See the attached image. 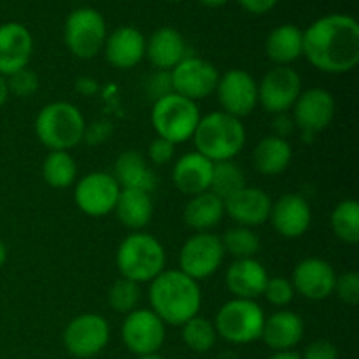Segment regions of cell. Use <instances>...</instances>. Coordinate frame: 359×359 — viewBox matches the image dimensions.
<instances>
[{
	"mask_svg": "<svg viewBox=\"0 0 359 359\" xmlns=\"http://www.w3.org/2000/svg\"><path fill=\"white\" fill-rule=\"evenodd\" d=\"M304 56L325 74H346L359 63V25L349 14H326L304 30Z\"/></svg>",
	"mask_w": 359,
	"mask_h": 359,
	"instance_id": "cell-1",
	"label": "cell"
},
{
	"mask_svg": "<svg viewBox=\"0 0 359 359\" xmlns=\"http://www.w3.org/2000/svg\"><path fill=\"white\" fill-rule=\"evenodd\" d=\"M151 311L172 326H182L198 316L202 307V291L196 280L181 270H163L149 286Z\"/></svg>",
	"mask_w": 359,
	"mask_h": 359,
	"instance_id": "cell-2",
	"label": "cell"
},
{
	"mask_svg": "<svg viewBox=\"0 0 359 359\" xmlns=\"http://www.w3.org/2000/svg\"><path fill=\"white\" fill-rule=\"evenodd\" d=\"M191 139L196 153L212 163L228 161L233 160L244 149L245 128L242 119L223 111H214L200 118Z\"/></svg>",
	"mask_w": 359,
	"mask_h": 359,
	"instance_id": "cell-3",
	"label": "cell"
},
{
	"mask_svg": "<svg viewBox=\"0 0 359 359\" xmlns=\"http://www.w3.org/2000/svg\"><path fill=\"white\" fill-rule=\"evenodd\" d=\"M116 265L125 279L135 284L151 283L167 265L163 244L146 231H133L119 244Z\"/></svg>",
	"mask_w": 359,
	"mask_h": 359,
	"instance_id": "cell-4",
	"label": "cell"
},
{
	"mask_svg": "<svg viewBox=\"0 0 359 359\" xmlns=\"http://www.w3.org/2000/svg\"><path fill=\"white\" fill-rule=\"evenodd\" d=\"M86 121L70 102H51L35 118V135L49 151H70L83 142Z\"/></svg>",
	"mask_w": 359,
	"mask_h": 359,
	"instance_id": "cell-5",
	"label": "cell"
},
{
	"mask_svg": "<svg viewBox=\"0 0 359 359\" xmlns=\"http://www.w3.org/2000/svg\"><path fill=\"white\" fill-rule=\"evenodd\" d=\"M200 118L202 116L196 102L174 91L154 100L151 109V123L156 137L170 140L175 146L191 139Z\"/></svg>",
	"mask_w": 359,
	"mask_h": 359,
	"instance_id": "cell-6",
	"label": "cell"
},
{
	"mask_svg": "<svg viewBox=\"0 0 359 359\" xmlns=\"http://www.w3.org/2000/svg\"><path fill=\"white\" fill-rule=\"evenodd\" d=\"M265 312L256 300L231 298L223 304L214 319L217 337L235 346L252 344L262 339Z\"/></svg>",
	"mask_w": 359,
	"mask_h": 359,
	"instance_id": "cell-7",
	"label": "cell"
},
{
	"mask_svg": "<svg viewBox=\"0 0 359 359\" xmlns=\"http://www.w3.org/2000/svg\"><path fill=\"white\" fill-rule=\"evenodd\" d=\"M63 39L74 56L90 60L104 49L107 39V25L104 16L91 7H79L67 16Z\"/></svg>",
	"mask_w": 359,
	"mask_h": 359,
	"instance_id": "cell-8",
	"label": "cell"
},
{
	"mask_svg": "<svg viewBox=\"0 0 359 359\" xmlns=\"http://www.w3.org/2000/svg\"><path fill=\"white\" fill-rule=\"evenodd\" d=\"M224 255L226 252H224L221 237L210 231H200L182 244L181 252H179V265H181L179 270L200 283V280L209 279L219 270Z\"/></svg>",
	"mask_w": 359,
	"mask_h": 359,
	"instance_id": "cell-9",
	"label": "cell"
},
{
	"mask_svg": "<svg viewBox=\"0 0 359 359\" xmlns=\"http://www.w3.org/2000/svg\"><path fill=\"white\" fill-rule=\"evenodd\" d=\"M219 70L200 56L188 55L170 70L172 91L193 102L203 100L216 91Z\"/></svg>",
	"mask_w": 359,
	"mask_h": 359,
	"instance_id": "cell-10",
	"label": "cell"
},
{
	"mask_svg": "<svg viewBox=\"0 0 359 359\" xmlns=\"http://www.w3.org/2000/svg\"><path fill=\"white\" fill-rule=\"evenodd\" d=\"M165 323L151 309H135L126 314L121 325V339L126 349L135 356L156 354L167 337Z\"/></svg>",
	"mask_w": 359,
	"mask_h": 359,
	"instance_id": "cell-11",
	"label": "cell"
},
{
	"mask_svg": "<svg viewBox=\"0 0 359 359\" xmlns=\"http://www.w3.org/2000/svg\"><path fill=\"white\" fill-rule=\"evenodd\" d=\"M111 328L100 314H81L67 325L63 332L65 349L74 358L90 359L107 347Z\"/></svg>",
	"mask_w": 359,
	"mask_h": 359,
	"instance_id": "cell-12",
	"label": "cell"
},
{
	"mask_svg": "<svg viewBox=\"0 0 359 359\" xmlns=\"http://www.w3.org/2000/svg\"><path fill=\"white\" fill-rule=\"evenodd\" d=\"M121 188L107 172H91L76 182L74 202L77 209L91 217H102L114 212Z\"/></svg>",
	"mask_w": 359,
	"mask_h": 359,
	"instance_id": "cell-13",
	"label": "cell"
},
{
	"mask_svg": "<svg viewBox=\"0 0 359 359\" xmlns=\"http://www.w3.org/2000/svg\"><path fill=\"white\" fill-rule=\"evenodd\" d=\"M300 93L302 77L291 67H273L258 83V104L272 116L293 109Z\"/></svg>",
	"mask_w": 359,
	"mask_h": 359,
	"instance_id": "cell-14",
	"label": "cell"
},
{
	"mask_svg": "<svg viewBox=\"0 0 359 359\" xmlns=\"http://www.w3.org/2000/svg\"><path fill=\"white\" fill-rule=\"evenodd\" d=\"M214 93L217 95L223 112L238 119L251 114L258 105V83L242 69L221 74Z\"/></svg>",
	"mask_w": 359,
	"mask_h": 359,
	"instance_id": "cell-15",
	"label": "cell"
},
{
	"mask_svg": "<svg viewBox=\"0 0 359 359\" xmlns=\"http://www.w3.org/2000/svg\"><path fill=\"white\" fill-rule=\"evenodd\" d=\"M335 98L325 88H311L302 91L293 105V121L302 133L312 137L328 128L335 118Z\"/></svg>",
	"mask_w": 359,
	"mask_h": 359,
	"instance_id": "cell-16",
	"label": "cell"
},
{
	"mask_svg": "<svg viewBox=\"0 0 359 359\" xmlns=\"http://www.w3.org/2000/svg\"><path fill=\"white\" fill-rule=\"evenodd\" d=\"M337 273L333 266L323 258H305L294 266L291 284L294 293L311 302L326 300L333 294Z\"/></svg>",
	"mask_w": 359,
	"mask_h": 359,
	"instance_id": "cell-17",
	"label": "cell"
},
{
	"mask_svg": "<svg viewBox=\"0 0 359 359\" xmlns=\"http://www.w3.org/2000/svg\"><path fill=\"white\" fill-rule=\"evenodd\" d=\"M269 221L280 237L298 238L311 228V205L298 193H284L272 203Z\"/></svg>",
	"mask_w": 359,
	"mask_h": 359,
	"instance_id": "cell-18",
	"label": "cell"
},
{
	"mask_svg": "<svg viewBox=\"0 0 359 359\" xmlns=\"http://www.w3.org/2000/svg\"><path fill=\"white\" fill-rule=\"evenodd\" d=\"M272 203V198L265 189L245 186L224 200V214L238 226L255 228L269 221Z\"/></svg>",
	"mask_w": 359,
	"mask_h": 359,
	"instance_id": "cell-19",
	"label": "cell"
},
{
	"mask_svg": "<svg viewBox=\"0 0 359 359\" xmlns=\"http://www.w3.org/2000/svg\"><path fill=\"white\" fill-rule=\"evenodd\" d=\"M34 51L30 30L18 21L0 25V76L27 69Z\"/></svg>",
	"mask_w": 359,
	"mask_h": 359,
	"instance_id": "cell-20",
	"label": "cell"
},
{
	"mask_svg": "<svg viewBox=\"0 0 359 359\" xmlns=\"http://www.w3.org/2000/svg\"><path fill=\"white\" fill-rule=\"evenodd\" d=\"M104 53L116 69H133L146 58V37L135 27H119L105 39Z\"/></svg>",
	"mask_w": 359,
	"mask_h": 359,
	"instance_id": "cell-21",
	"label": "cell"
},
{
	"mask_svg": "<svg viewBox=\"0 0 359 359\" xmlns=\"http://www.w3.org/2000/svg\"><path fill=\"white\" fill-rule=\"evenodd\" d=\"M269 273L266 269L255 258L235 259L226 270L224 283L228 291L233 294V298L241 300H256L263 297Z\"/></svg>",
	"mask_w": 359,
	"mask_h": 359,
	"instance_id": "cell-22",
	"label": "cell"
},
{
	"mask_svg": "<svg viewBox=\"0 0 359 359\" xmlns=\"http://www.w3.org/2000/svg\"><path fill=\"white\" fill-rule=\"evenodd\" d=\"M188 56V46L179 30L172 27H161L146 39V58L158 70L170 72L177 63Z\"/></svg>",
	"mask_w": 359,
	"mask_h": 359,
	"instance_id": "cell-23",
	"label": "cell"
},
{
	"mask_svg": "<svg viewBox=\"0 0 359 359\" xmlns=\"http://www.w3.org/2000/svg\"><path fill=\"white\" fill-rule=\"evenodd\" d=\"M304 332V319L297 312L283 309L265 318L262 340L273 353H284V351L294 349L302 342Z\"/></svg>",
	"mask_w": 359,
	"mask_h": 359,
	"instance_id": "cell-24",
	"label": "cell"
},
{
	"mask_svg": "<svg viewBox=\"0 0 359 359\" xmlns=\"http://www.w3.org/2000/svg\"><path fill=\"white\" fill-rule=\"evenodd\" d=\"M212 165V161L196 151L182 154L172 168V182L182 195L188 196L209 191Z\"/></svg>",
	"mask_w": 359,
	"mask_h": 359,
	"instance_id": "cell-25",
	"label": "cell"
},
{
	"mask_svg": "<svg viewBox=\"0 0 359 359\" xmlns=\"http://www.w3.org/2000/svg\"><path fill=\"white\" fill-rule=\"evenodd\" d=\"M112 177L121 189H139L151 193L156 188V174L139 151H125L116 158Z\"/></svg>",
	"mask_w": 359,
	"mask_h": 359,
	"instance_id": "cell-26",
	"label": "cell"
},
{
	"mask_svg": "<svg viewBox=\"0 0 359 359\" xmlns=\"http://www.w3.org/2000/svg\"><path fill=\"white\" fill-rule=\"evenodd\" d=\"M265 53L276 67H290L304 56V30L291 23L279 25L266 37Z\"/></svg>",
	"mask_w": 359,
	"mask_h": 359,
	"instance_id": "cell-27",
	"label": "cell"
},
{
	"mask_svg": "<svg viewBox=\"0 0 359 359\" xmlns=\"http://www.w3.org/2000/svg\"><path fill=\"white\" fill-rule=\"evenodd\" d=\"M224 217V202L210 191H203L200 195L189 196L188 203L182 212L186 226L200 231H209L221 223Z\"/></svg>",
	"mask_w": 359,
	"mask_h": 359,
	"instance_id": "cell-28",
	"label": "cell"
},
{
	"mask_svg": "<svg viewBox=\"0 0 359 359\" xmlns=\"http://www.w3.org/2000/svg\"><path fill=\"white\" fill-rule=\"evenodd\" d=\"M293 160V147L286 139L266 135L252 151V165L263 175H279L287 170Z\"/></svg>",
	"mask_w": 359,
	"mask_h": 359,
	"instance_id": "cell-29",
	"label": "cell"
},
{
	"mask_svg": "<svg viewBox=\"0 0 359 359\" xmlns=\"http://www.w3.org/2000/svg\"><path fill=\"white\" fill-rule=\"evenodd\" d=\"M153 198L151 193L139 189H121L116 202L114 212L118 219L130 230H142L153 217Z\"/></svg>",
	"mask_w": 359,
	"mask_h": 359,
	"instance_id": "cell-30",
	"label": "cell"
},
{
	"mask_svg": "<svg viewBox=\"0 0 359 359\" xmlns=\"http://www.w3.org/2000/svg\"><path fill=\"white\" fill-rule=\"evenodd\" d=\"M42 177L51 188L63 189L77 181V163L69 151H49L42 163Z\"/></svg>",
	"mask_w": 359,
	"mask_h": 359,
	"instance_id": "cell-31",
	"label": "cell"
},
{
	"mask_svg": "<svg viewBox=\"0 0 359 359\" xmlns=\"http://www.w3.org/2000/svg\"><path fill=\"white\" fill-rule=\"evenodd\" d=\"M245 175L242 168L233 160L216 161L212 165V177H210L209 191L219 196L221 200H226L228 196L235 195L245 188Z\"/></svg>",
	"mask_w": 359,
	"mask_h": 359,
	"instance_id": "cell-32",
	"label": "cell"
},
{
	"mask_svg": "<svg viewBox=\"0 0 359 359\" xmlns=\"http://www.w3.org/2000/svg\"><path fill=\"white\" fill-rule=\"evenodd\" d=\"M332 230L339 241L346 244H358L359 242V203L356 200H342L333 209Z\"/></svg>",
	"mask_w": 359,
	"mask_h": 359,
	"instance_id": "cell-33",
	"label": "cell"
},
{
	"mask_svg": "<svg viewBox=\"0 0 359 359\" xmlns=\"http://www.w3.org/2000/svg\"><path fill=\"white\" fill-rule=\"evenodd\" d=\"M182 342L193 353H209L217 342V332L214 323L202 316H195L181 326Z\"/></svg>",
	"mask_w": 359,
	"mask_h": 359,
	"instance_id": "cell-34",
	"label": "cell"
},
{
	"mask_svg": "<svg viewBox=\"0 0 359 359\" xmlns=\"http://www.w3.org/2000/svg\"><path fill=\"white\" fill-rule=\"evenodd\" d=\"M224 252L233 256L235 259L255 258L258 255L262 242H259L258 233L252 228L248 226H233L221 237Z\"/></svg>",
	"mask_w": 359,
	"mask_h": 359,
	"instance_id": "cell-35",
	"label": "cell"
},
{
	"mask_svg": "<svg viewBox=\"0 0 359 359\" xmlns=\"http://www.w3.org/2000/svg\"><path fill=\"white\" fill-rule=\"evenodd\" d=\"M107 298L112 311L119 312V314H130L139 305L140 287L139 284L132 283V280L125 279V277H119L118 280L112 283Z\"/></svg>",
	"mask_w": 359,
	"mask_h": 359,
	"instance_id": "cell-36",
	"label": "cell"
},
{
	"mask_svg": "<svg viewBox=\"0 0 359 359\" xmlns=\"http://www.w3.org/2000/svg\"><path fill=\"white\" fill-rule=\"evenodd\" d=\"M294 294L297 293H294L293 284L286 277H269L265 291H263V297L273 307H286L293 302Z\"/></svg>",
	"mask_w": 359,
	"mask_h": 359,
	"instance_id": "cell-37",
	"label": "cell"
},
{
	"mask_svg": "<svg viewBox=\"0 0 359 359\" xmlns=\"http://www.w3.org/2000/svg\"><path fill=\"white\" fill-rule=\"evenodd\" d=\"M6 81L7 88H9V95H14V97L28 98L39 90V76L28 67L7 76Z\"/></svg>",
	"mask_w": 359,
	"mask_h": 359,
	"instance_id": "cell-38",
	"label": "cell"
},
{
	"mask_svg": "<svg viewBox=\"0 0 359 359\" xmlns=\"http://www.w3.org/2000/svg\"><path fill=\"white\" fill-rule=\"evenodd\" d=\"M333 293L339 297L340 302H344L349 307H356L359 304V273L358 272H346L342 276H337L335 287Z\"/></svg>",
	"mask_w": 359,
	"mask_h": 359,
	"instance_id": "cell-39",
	"label": "cell"
},
{
	"mask_svg": "<svg viewBox=\"0 0 359 359\" xmlns=\"http://www.w3.org/2000/svg\"><path fill=\"white\" fill-rule=\"evenodd\" d=\"M175 154V144H172L170 140L161 139V137H156V139L151 140V144L147 146V158L153 165H167L170 163L172 158Z\"/></svg>",
	"mask_w": 359,
	"mask_h": 359,
	"instance_id": "cell-40",
	"label": "cell"
},
{
	"mask_svg": "<svg viewBox=\"0 0 359 359\" xmlns=\"http://www.w3.org/2000/svg\"><path fill=\"white\" fill-rule=\"evenodd\" d=\"M302 359H339V349L330 340H314L305 347Z\"/></svg>",
	"mask_w": 359,
	"mask_h": 359,
	"instance_id": "cell-41",
	"label": "cell"
},
{
	"mask_svg": "<svg viewBox=\"0 0 359 359\" xmlns=\"http://www.w3.org/2000/svg\"><path fill=\"white\" fill-rule=\"evenodd\" d=\"M112 133V123L111 121H105V119H98V121L91 123V126L86 125V130H84V139L88 144H97L105 142L109 140Z\"/></svg>",
	"mask_w": 359,
	"mask_h": 359,
	"instance_id": "cell-42",
	"label": "cell"
},
{
	"mask_svg": "<svg viewBox=\"0 0 359 359\" xmlns=\"http://www.w3.org/2000/svg\"><path fill=\"white\" fill-rule=\"evenodd\" d=\"M147 91L151 93V97L154 100L165 97V95L172 93V83H170V72H165V70H158L156 74H153L147 83Z\"/></svg>",
	"mask_w": 359,
	"mask_h": 359,
	"instance_id": "cell-43",
	"label": "cell"
},
{
	"mask_svg": "<svg viewBox=\"0 0 359 359\" xmlns=\"http://www.w3.org/2000/svg\"><path fill=\"white\" fill-rule=\"evenodd\" d=\"M294 121L291 116H287V112H283V114H276L273 116L272 121V130L273 135L280 137V139H287V135L294 132Z\"/></svg>",
	"mask_w": 359,
	"mask_h": 359,
	"instance_id": "cell-44",
	"label": "cell"
},
{
	"mask_svg": "<svg viewBox=\"0 0 359 359\" xmlns=\"http://www.w3.org/2000/svg\"><path fill=\"white\" fill-rule=\"evenodd\" d=\"M242 6V9H245L251 14H266L277 6L279 0H237Z\"/></svg>",
	"mask_w": 359,
	"mask_h": 359,
	"instance_id": "cell-45",
	"label": "cell"
},
{
	"mask_svg": "<svg viewBox=\"0 0 359 359\" xmlns=\"http://www.w3.org/2000/svg\"><path fill=\"white\" fill-rule=\"evenodd\" d=\"M76 91L84 95V97H91V95H95L98 91V83L93 77L83 76L76 81Z\"/></svg>",
	"mask_w": 359,
	"mask_h": 359,
	"instance_id": "cell-46",
	"label": "cell"
},
{
	"mask_svg": "<svg viewBox=\"0 0 359 359\" xmlns=\"http://www.w3.org/2000/svg\"><path fill=\"white\" fill-rule=\"evenodd\" d=\"M7 98H9V88H7L6 77L0 76V109L6 105Z\"/></svg>",
	"mask_w": 359,
	"mask_h": 359,
	"instance_id": "cell-47",
	"label": "cell"
},
{
	"mask_svg": "<svg viewBox=\"0 0 359 359\" xmlns=\"http://www.w3.org/2000/svg\"><path fill=\"white\" fill-rule=\"evenodd\" d=\"M269 359H302V356L293 351H284V353H273Z\"/></svg>",
	"mask_w": 359,
	"mask_h": 359,
	"instance_id": "cell-48",
	"label": "cell"
},
{
	"mask_svg": "<svg viewBox=\"0 0 359 359\" xmlns=\"http://www.w3.org/2000/svg\"><path fill=\"white\" fill-rule=\"evenodd\" d=\"M198 2L202 4V6L210 7V9H216V7L226 6V4L230 2V0H198Z\"/></svg>",
	"mask_w": 359,
	"mask_h": 359,
	"instance_id": "cell-49",
	"label": "cell"
},
{
	"mask_svg": "<svg viewBox=\"0 0 359 359\" xmlns=\"http://www.w3.org/2000/svg\"><path fill=\"white\" fill-rule=\"evenodd\" d=\"M6 259H7V248H6V244L2 242V238H0V269L4 266Z\"/></svg>",
	"mask_w": 359,
	"mask_h": 359,
	"instance_id": "cell-50",
	"label": "cell"
},
{
	"mask_svg": "<svg viewBox=\"0 0 359 359\" xmlns=\"http://www.w3.org/2000/svg\"><path fill=\"white\" fill-rule=\"evenodd\" d=\"M137 359H167L163 356H160V354H147V356H137Z\"/></svg>",
	"mask_w": 359,
	"mask_h": 359,
	"instance_id": "cell-51",
	"label": "cell"
},
{
	"mask_svg": "<svg viewBox=\"0 0 359 359\" xmlns=\"http://www.w3.org/2000/svg\"><path fill=\"white\" fill-rule=\"evenodd\" d=\"M168 2H181V0H168Z\"/></svg>",
	"mask_w": 359,
	"mask_h": 359,
	"instance_id": "cell-52",
	"label": "cell"
}]
</instances>
